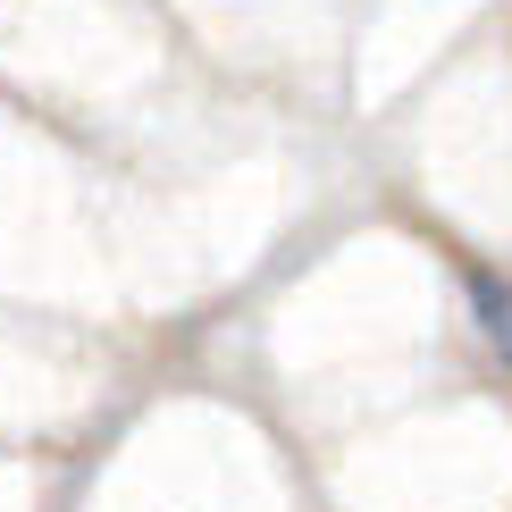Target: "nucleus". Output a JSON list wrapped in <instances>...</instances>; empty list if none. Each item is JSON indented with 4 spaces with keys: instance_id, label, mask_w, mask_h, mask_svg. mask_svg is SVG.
<instances>
[{
    "instance_id": "f257e3e1",
    "label": "nucleus",
    "mask_w": 512,
    "mask_h": 512,
    "mask_svg": "<svg viewBox=\"0 0 512 512\" xmlns=\"http://www.w3.org/2000/svg\"><path fill=\"white\" fill-rule=\"evenodd\" d=\"M462 294H471L479 336L512 361V277H504V269H487V261H471V269H462Z\"/></svg>"
}]
</instances>
